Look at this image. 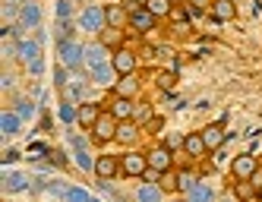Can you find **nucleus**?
I'll return each instance as SVG.
<instances>
[{
    "label": "nucleus",
    "mask_w": 262,
    "mask_h": 202,
    "mask_svg": "<svg viewBox=\"0 0 262 202\" xmlns=\"http://www.w3.org/2000/svg\"><path fill=\"white\" fill-rule=\"evenodd\" d=\"M16 60H19L23 66L41 60V44H38V38H19V41H16Z\"/></svg>",
    "instance_id": "nucleus-7"
},
{
    "label": "nucleus",
    "mask_w": 262,
    "mask_h": 202,
    "mask_svg": "<svg viewBox=\"0 0 262 202\" xmlns=\"http://www.w3.org/2000/svg\"><path fill=\"white\" fill-rule=\"evenodd\" d=\"M259 202H262V196H259Z\"/></svg>",
    "instance_id": "nucleus-51"
},
{
    "label": "nucleus",
    "mask_w": 262,
    "mask_h": 202,
    "mask_svg": "<svg viewBox=\"0 0 262 202\" xmlns=\"http://www.w3.org/2000/svg\"><path fill=\"white\" fill-rule=\"evenodd\" d=\"M76 0H57V19H73Z\"/></svg>",
    "instance_id": "nucleus-37"
},
{
    "label": "nucleus",
    "mask_w": 262,
    "mask_h": 202,
    "mask_svg": "<svg viewBox=\"0 0 262 202\" xmlns=\"http://www.w3.org/2000/svg\"><path fill=\"white\" fill-rule=\"evenodd\" d=\"M234 196L240 199V202H253V199H259V193H256V187L250 180H237V187H234Z\"/></svg>",
    "instance_id": "nucleus-29"
},
{
    "label": "nucleus",
    "mask_w": 262,
    "mask_h": 202,
    "mask_svg": "<svg viewBox=\"0 0 262 202\" xmlns=\"http://www.w3.org/2000/svg\"><path fill=\"white\" fill-rule=\"evenodd\" d=\"M98 41H101L104 48H111V51L123 48V29H114V26H107V29L98 35Z\"/></svg>",
    "instance_id": "nucleus-26"
},
{
    "label": "nucleus",
    "mask_w": 262,
    "mask_h": 202,
    "mask_svg": "<svg viewBox=\"0 0 262 202\" xmlns=\"http://www.w3.org/2000/svg\"><path fill=\"white\" fill-rule=\"evenodd\" d=\"M155 16L152 13H148L145 7H139V10H133V13H129V26H133V32H139V35H145V32H152L155 29Z\"/></svg>",
    "instance_id": "nucleus-12"
},
{
    "label": "nucleus",
    "mask_w": 262,
    "mask_h": 202,
    "mask_svg": "<svg viewBox=\"0 0 262 202\" xmlns=\"http://www.w3.org/2000/svg\"><path fill=\"white\" fill-rule=\"evenodd\" d=\"M256 171H259V161H256V155H250V152H243V155H237V158L231 161L234 180H250Z\"/></svg>",
    "instance_id": "nucleus-6"
},
{
    "label": "nucleus",
    "mask_w": 262,
    "mask_h": 202,
    "mask_svg": "<svg viewBox=\"0 0 262 202\" xmlns=\"http://www.w3.org/2000/svg\"><path fill=\"white\" fill-rule=\"evenodd\" d=\"M45 155H51V149H48V145H41V142H35V145H29V149H26V158L29 161H41Z\"/></svg>",
    "instance_id": "nucleus-36"
},
{
    "label": "nucleus",
    "mask_w": 262,
    "mask_h": 202,
    "mask_svg": "<svg viewBox=\"0 0 262 202\" xmlns=\"http://www.w3.org/2000/svg\"><path fill=\"white\" fill-rule=\"evenodd\" d=\"M92 73V82H95V85H101V88H114V82L120 79L117 76V70H114V63H104V66H95V70H89Z\"/></svg>",
    "instance_id": "nucleus-15"
},
{
    "label": "nucleus",
    "mask_w": 262,
    "mask_h": 202,
    "mask_svg": "<svg viewBox=\"0 0 262 202\" xmlns=\"http://www.w3.org/2000/svg\"><path fill=\"white\" fill-rule=\"evenodd\" d=\"M186 202H215V190L209 187V183H196V187L186 193Z\"/></svg>",
    "instance_id": "nucleus-27"
},
{
    "label": "nucleus",
    "mask_w": 262,
    "mask_h": 202,
    "mask_svg": "<svg viewBox=\"0 0 262 202\" xmlns=\"http://www.w3.org/2000/svg\"><path fill=\"white\" fill-rule=\"evenodd\" d=\"M104 111L95 104V101H82L79 104V126H85V130H92V126L98 123V117H101Z\"/></svg>",
    "instance_id": "nucleus-18"
},
{
    "label": "nucleus",
    "mask_w": 262,
    "mask_h": 202,
    "mask_svg": "<svg viewBox=\"0 0 262 202\" xmlns=\"http://www.w3.org/2000/svg\"><path fill=\"white\" fill-rule=\"evenodd\" d=\"M23 4H38V0H23Z\"/></svg>",
    "instance_id": "nucleus-46"
},
{
    "label": "nucleus",
    "mask_w": 262,
    "mask_h": 202,
    "mask_svg": "<svg viewBox=\"0 0 262 202\" xmlns=\"http://www.w3.org/2000/svg\"><path fill=\"white\" fill-rule=\"evenodd\" d=\"M148 155V168H155V171H171V164H174V155H171V149L167 145H155V149H148L145 152Z\"/></svg>",
    "instance_id": "nucleus-9"
},
{
    "label": "nucleus",
    "mask_w": 262,
    "mask_h": 202,
    "mask_svg": "<svg viewBox=\"0 0 262 202\" xmlns=\"http://www.w3.org/2000/svg\"><path fill=\"white\" fill-rule=\"evenodd\" d=\"M0 51H4V57H7V60H13V57H16V41H7Z\"/></svg>",
    "instance_id": "nucleus-42"
},
{
    "label": "nucleus",
    "mask_w": 262,
    "mask_h": 202,
    "mask_svg": "<svg viewBox=\"0 0 262 202\" xmlns=\"http://www.w3.org/2000/svg\"><path fill=\"white\" fill-rule=\"evenodd\" d=\"M89 199H92L89 190H82V187H70V193H67L63 202H89Z\"/></svg>",
    "instance_id": "nucleus-38"
},
{
    "label": "nucleus",
    "mask_w": 262,
    "mask_h": 202,
    "mask_svg": "<svg viewBox=\"0 0 262 202\" xmlns=\"http://www.w3.org/2000/svg\"><path fill=\"white\" fill-rule=\"evenodd\" d=\"M70 73H73V70H67V66H57V70H54V85H57V88H63V85L70 82Z\"/></svg>",
    "instance_id": "nucleus-39"
},
{
    "label": "nucleus",
    "mask_w": 262,
    "mask_h": 202,
    "mask_svg": "<svg viewBox=\"0 0 262 202\" xmlns=\"http://www.w3.org/2000/svg\"><path fill=\"white\" fill-rule=\"evenodd\" d=\"M161 126H164V123H161V117H152V120H148V130H152V133H158Z\"/></svg>",
    "instance_id": "nucleus-43"
},
{
    "label": "nucleus",
    "mask_w": 262,
    "mask_h": 202,
    "mask_svg": "<svg viewBox=\"0 0 262 202\" xmlns=\"http://www.w3.org/2000/svg\"><path fill=\"white\" fill-rule=\"evenodd\" d=\"M183 152L190 155V158H205V155H209V145H205L202 133H190V136H183Z\"/></svg>",
    "instance_id": "nucleus-16"
},
{
    "label": "nucleus",
    "mask_w": 262,
    "mask_h": 202,
    "mask_svg": "<svg viewBox=\"0 0 262 202\" xmlns=\"http://www.w3.org/2000/svg\"><path fill=\"white\" fill-rule=\"evenodd\" d=\"M111 63H114L117 70V76H129V73H136V51H129V48H117V51H111Z\"/></svg>",
    "instance_id": "nucleus-4"
},
{
    "label": "nucleus",
    "mask_w": 262,
    "mask_h": 202,
    "mask_svg": "<svg viewBox=\"0 0 262 202\" xmlns=\"http://www.w3.org/2000/svg\"><path fill=\"white\" fill-rule=\"evenodd\" d=\"M89 202H101V199H89Z\"/></svg>",
    "instance_id": "nucleus-50"
},
{
    "label": "nucleus",
    "mask_w": 262,
    "mask_h": 202,
    "mask_svg": "<svg viewBox=\"0 0 262 202\" xmlns=\"http://www.w3.org/2000/svg\"><path fill=\"white\" fill-rule=\"evenodd\" d=\"M16 114H19L23 120H32V114H35V101L32 98H16V107H13Z\"/></svg>",
    "instance_id": "nucleus-33"
},
{
    "label": "nucleus",
    "mask_w": 262,
    "mask_h": 202,
    "mask_svg": "<svg viewBox=\"0 0 262 202\" xmlns=\"http://www.w3.org/2000/svg\"><path fill=\"white\" fill-rule=\"evenodd\" d=\"M136 202H164V190L158 187V183H139L136 187Z\"/></svg>",
    "instance_id": "nucleus-20"
},
{
    "label": "nucleus",
    "mask_w": 262,
    "mask_h": 202,
    "mask_svg": "<svg viewBox=\"0 0 262 202\" xmlns=\"http://www.w3.org/2000/svg\"><path fill=\"white\" fill-rule=\"evenodd\" d=\"M60 92H63V101H73V104H76V101H82V98H85V82L76 76V79H70Z\"/></svg>",
    "instance_id": "nucleus-25"
},
{
    "label": "nucleus",
    "mask_w": 262,
    "mask_h": 202,
    "mask_svg": "<svg viewBox=\"0 0 262 202\" xmlns=\"http://www.w3.org/2000/svg\"><path fill=\"white\" fill-rule=\"evenodd\" d=\"M57 114H60V120H63V123H79V107L73 104V101H63Z\"/></svg>",
    "instance_id": "nucleus-32"
},
{
    "label": "nucleus",
    "mask_w": 262,
    "mask_h": 202,
    "mask_svg": "<svg viewBox=\"0 0 262 202\" xmlns=\"http://www.w3.org/2000/svg\"><path fill=\"white\" fill-rule=\"evenodd\" d=\"M57 60L60 66L79 73L85 66V44H79L76 38H67V41H57Z\"/></svg>",
    "instance_id": "nucleus-1"
},
{
    "label": "nucleus",
    "mask_w": 262,
    "mask_h": 202,
    "mask_svg": "<svg viewBox=\"0 0 262 202\" xmlns=\"http://www.w3.org/2000/svg\"><path fill=\"white\" fill-rule=\"evenodd\" d=\"M19 26L23 32H29V29H38L41 26V7L38 4H23V13H19Z\"/></svg>",
    "instance_id": "nucleus-13"
},
{
    "label": "nucleus",
    "mask_w": 262,
    "mask_h": 202,
    "mask_svg": "<svg viewBox=\"0 0 262 202\" xmlns=\"http://www.w3.org/2000/svg\"><path fill=\"white\" fill-rule=\"evenodd\" d=\"M111 114H114L117 120H133V117H136V101H133V98H117V95H114V101H111Z\"/></svg>",
    "instance_id": "nucleus-17"
},
{
    "label": "nucleus",
    "mask_w": 262,
    "mask_h": 202,
    "mask_svg": "<svg viewBox=\"0 0 262 202\" xmlns=\"http://www.w3.org/2000/svg\"><path fill=\"white\" fill-rule=\"evenodd\" d=\"M158 187H161L164 193H177V190H180V187H177V174L164 171V174H161V180H158Z\"/></svg>",
    "instance_id": "nucleus-34"
},
{
    "label": "nucleus",
    "mask_w": 262,
    "mask_h": 202,
    "mask_svg": "<svg viewBox=\"0 0 262 202\" xmlns=\"http://www.w3.org/2000/svg\"><path fill=\"white\" fill-rule=\"evenodd\" d=\"M120 174V158L114 155H98L95 158V177L98 180H114Z\"/></svg>",
    "instance_id": "nucleus-10"
},
{
    "label": "nucleus",
    "mask_w": 262,
    "mask_h": 202,
    "mask_svg": "<svg viewBox=\"0 0 262 202\" xmlns=\"http://www.w3.org/2000/svg\"><path fill=\"white\" fill-rule=\"evenodd\" d=\"M79 4H85V7H89V4H92V0H79Z\"/></svg>",
    "instance_id": "nucleus-47"
},
{
    "label": "nucleus",
    "mask_w": 262,
    "mask_h": 202,
    "mask_svg": "<svg viewBox=\"0 0 262 202\" xmlns=\"http://www.w3.org/2000/svg\"><path fill=\"white\" fill-rule=\"evenodd\" d=\"M145 4H148V0H129V13L139 10V7H145Z\"/></svg>",
    "instance_id": "nucleus-44"
},
{
    "label": "nucleus",
    "mask_w": 262,
    "mask_h": 202,
    "mask_svg": "<svg viewBox=\"0 0 262 202\" xmlns=\"http://www.w3.org/2000/svg\"><path fill=\"white\" fill-rule=\"evenodd\" d=\"M107 51H111V48H104L101 41H92V44H85V70H95V66H104V63H111V60H107Z\"/></svg>",
    "instance_id": "nucleus-11"
},
{
    "label": "nucleus",
    "mask_w": 262,
    "mask_h": 202,
    "mask_svg": "<svg viewBox=\"0 0 262 202\" xmlns=\"http://www.w3.org/2000/svg\"><path fill=\"white\" fill-rule=\"evenodd\" d=\"M174 4H186V0H174Z\"/></svg>",
    "instance_id": "nucleus-49"
},
{
    "label": "nucleus",
    "mask_w": 262,
    "mask_h": 202,
    "mask_svg": "<svg viewBox=\"0 0 262 202\" xmlns=\"http://www.w3.org/2000/svg\"><path fill=\"white\" fill-rule=\"evenodd\" d=\"M32 187H35V183H32V177L26 171H7L4 168V190L7 193H26Z\"/></svg>",
    "instance_id": "nucleus-8"
},
{
    "label": "nucleus",
    "mask_w": 262,
    "mask_h": 202,
    "mask_svg": "<svg viewBox=\"0 0 262 202\" xmlns=\"http://www.w3.org/2000/svg\"><path fill=\"white\" fill-rule=\"evenodd\" d=\"M73 161H76L82 171H92V174H95V158L89 155V149H73Z\"/></svg>",
    "instance_id": "nucleus-30"
},
{
    "label": "nucleus",
    "mask_w": 262,
    "mask_h": 202,
    "mask_svg": "<svg viewBox=\"0 0 262 202\" xmlns=\"http://www.w3.org/2000/svg\"><path fill=\"white\" fill-rule=\"evenodd\" d=\"M117 126H120V120L111 111H104L98 117V123L92 126V139H95V142H114L117 139Z\"/></svg>",
    "instance_id": "nucleus-3"
},
{
    "label": "nucleus",
    "mask_w": 262,
    "mask_h": 202,
    "mask_svg": "<svg viewBox=\"0 0 262 202\" xmlns=\"http://www.w3.org/2000/svg\"><path fill=\"white\" fill-rule=\"evenodd\" d=\"M145 10L155 16V19H161V16H171L174 13V0H148Z\"/></svg>",
    "instance_id": "nucleus-28"
},
{
    "label": "nucleus",
    "mask_w": 262,
    "mask_h": 202,
    "mask_svg": "<svg viewBox=\"0 0 262 202\" xmlns=\"http://www.w3.org/2000/svg\"><path fill=\"white\" fill-rule=\"evenodd\" d=\"M202 139H205V145H209V152L221 149V145H224V126L221 123H209L202 130Z\"/></svg>",
    "instance_id": "nucleus-22"
},
{
    "label": "nucleus",
    "mask_w": 262,
    "mask_h": 202,
    "mask_svg": "<svg viewBox=\"0 0 262 202\" xmlns=\"http://www.w3.org/2000/svg\"><path fill=\"white\" fill-rule=\"evenodd\" d=\"M228 202H240V199H237V196H234V199H228Z\"/></svg>",
    "instance_id": "nucleus-48"
},
{
    "label": "nucleus",
    "mask_w": 262,
    "mask_h": 202,
    "mask_svg": "<svg viewBox=\"0 0 262 202\" xmlns=\"http://www.w3.org/2000/svg\"><path fill=\"white\" fill-rule=\"evenodd\" d=\"M155 82H158V88H161V92H171V88H174V82H177V76H174L171 70H164V73H158V76H155Z\"/></svg>",
    "instance_id": "nucleus-35"
},
{
    "label": "nucleus",
    "mask_w": 262,
    "mask_h": 202,
    "mask_svg": "<svg viewBox=\"0 0 262 202\" xmlns=\"http://www.w3.org/2000/svg\"><path fill=\"white\" fill-rule=\"evenodd\" d=\"M79 29L89 32V35H101L107 29V13H104V7H98V4L82 7V13H79Z\"/></svg>",
    "instance_id": "nucleus-2"
},
{
    "label": "nucleus",
    "mask_w": 262,
    "mask_h": 202,
    "mask_svg": "<svg viewBox=\"0 0 262 202\" xmlns=\"http://www.w3.org/2000/svg\"><path fill=\"white\" fill-rule=\"evenodd\" d=\"M13 85H16V76H13V73L7 70V73H4V79H0V88H4V92H10Z\"/></svg>",
    "instance_id": "nucleus-40"
},
{
    "label": "nucleus",
    "mask_w": 262,
    "mask_h": 202,
    "mask_svg": "<svg viewBox=\"0 0 262 202\" xmlns=\"http://www.w3.org/2000/svg\"><path fill=\"white\" fill-rule=\"evenodd\" d=\"M120 171H123L126 177H142V174L148 171V155H145V152H126V155L120 158Z\"/></svg>",
    "instance_id": "nucleus-5"
},
{
    "label": "nucleus",
    "mask_w": 262,
    "mask_h": 202,
    "mask_svg": "<svg viewBox=\"0 0 262 202\" xmlns=\"http://www.w3.org/2000/svg\"><path fill=\"white\" fill-rule=\"evenodd\" d=\"M23 123H26V120L16 114V111H4V114H0V133L10 139V136H16V133L23 130Z\"/></svg>",
    "instance_id": "nucleus-19"
},
{
    "label": "nucleus",
    "mask_w": 262,
    "mask_h": 202,
    "mask_svg": "<svg viewBox=\"0 0 262 202\" xmlns=\"http://www.w3.org/2000/svg\"><path fill=\"white\" fill-rule=\"evenodd\" d=\"M212 16H215V23H231L237 16L234 0H212Z\"/></svg>",
    "instance_id": "nucleus-21"
},
{
    "label": "nucleus",
    "mask_w": 262,
    "mask_h": 202,
    "mask_svg": "<svg viewBox=\"0 0 262 202\" xmlns=\"http://www.w3.org/2000/svg\"><path fill=\"white\" fill-rule=\"evenodd\" d=\"M114 95H117V98H136V95H139V76H136V73L120 76V79L114 82Z\"/></svg>",
    "instance_id": "nucleus-14"
},
{
    "label": "nucleus",
    "mask_w": 262,
    "mask_h": 202,
    "mask_svg": "<svg viewBox=\"0 0 262 202\" xmlns=\"http://www.w3.org/2000/svg\"><path fill=\"white\" fill-rule=\"evenodd\" d=\"M136 139H139V123H136V120H120V126H117V139H114V142L133 145Z\"/></svg>",
    "instance_id": "nucleus-23"
},
{
    "label": "nucleus",
    "mask_w": 262,
    "mask_h": 202,
    "mask_svg": "<svg viewBox=\"0 0 262 202\" xmlns=\"http://www.w3.org/2000/svg\"><path fill=\"white\" fill-rule=\"evenodd\" d=\"M104 13H107V26H114V29H123V26H129V10H126V7H120V4H111V7H104Z\"/></svg>",
    "instance_id": "nucleus-24"
},
{
    "label": "nucleus",
    "mask_w": 262,
    "mask_h": 202,
    "mask_svg": "<svg viewBox=\"0 0 262 202\" xmlns=\"http://www.w3.org/2000/svg\"><path fill=\"white\" fill-rule=\"evenodd\" d=\"M196 183H199V174H193V171H180V174H177V187H180V193H183V196L190 193Z\"/></svg>",
    "instance_id": "nucleus-31"
},
{
    "label": "nucleus",
    "mask_w": 262,
    "mask_h": 202,
    "mask_svg": "<svg viewBox=\"0 0 262 202\" xmlns=\"http://www.w3.org/2000/svg\"><path fill=\"white\" fill-rule=\"evenodd\" d=\"M26 70L32 73V76H41V73H45V57H41V60H35V63H29Z\"/></svg>",
    "instance_id": "nucleus-41"
},
{
    "label": "nucleus",
    "mask_w": 262,
    "mask_h": 202,
    "mask_svg": "<svg viewBox=\"0 0 262 202\" xmlns=\"http://www.w3.org/2000/svg\"><path fill=\"white\" fill-rule=\"evenodd\" d=\"M48 158H51V161H54V164H67V158H63V155H60V152H54V155H48Z\"/></svg>",
    "instance_id": "nucleus-45"
}]
</instances>
